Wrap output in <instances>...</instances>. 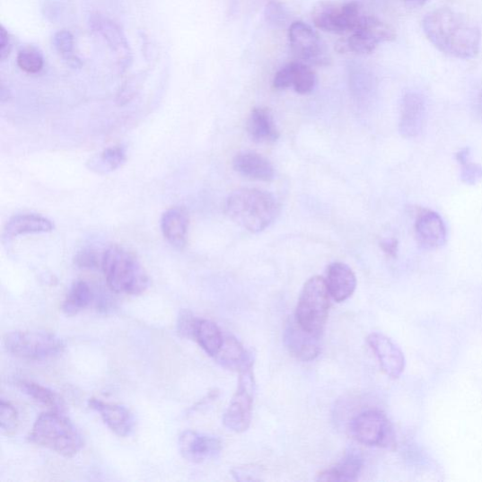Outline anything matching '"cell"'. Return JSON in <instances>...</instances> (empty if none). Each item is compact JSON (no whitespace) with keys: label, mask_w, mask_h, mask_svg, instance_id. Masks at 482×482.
<instances>
[{"label":"cell","mask_w":482,"mask_h":482,"mask_svg":"<svg viewBox=\"0 0 482 482\" xmlns=\"http://www.w3.org/2000/svg\"><path fill=\"white\" fill-rule=\"evenodd\" d=\"M416 238L418 244L426 250L442 247L447 241L445 222L433 210H423L418 215L415 224Z\"/></svg>","instance_id":"17"},{"label":"cell","mask_w":482,"mask_h":482,"mask_svg":"<svg viewBox=\"0 0 482 482\" xmlns=\"http://www.w3.org/2000/svg\"><path fill=\"white\" fill-rule=\"evenodd\" d=\"M225 214L231 221L252 233L271 225L280 214V205L269 192L258 188H240L225 202Z\"/></svg>","instance_id":"2"},{"label":"cell","mask_w":482,"mask_h":482,"mask_svg":"<svg viewBox=\"0 0 482 482\" xmlns=\"http://www.w3.org/2000/svg\"><path fill=\"white\" fill-rule=\"evenodd\" d=\"M264 14L267 23L275 28H285L288 22V13L278 3H269L265 8Z\"/></svg>","instance_id":"36"},{"label":"cell","mask_w":482,"mask_h":482,"mask_svg":"<svg viewBox=\"0 0 482 482\" xmlns=\"http://www.w3.org/2000/svg\"><path fill=\"white\" fill-rule=\"evenodd\" d=\"M179 448L184 459L195 464H202L221 454L223 443L214 435L186 431L179 438Z\"/></svg>","instance_id":"13"},{"label":"cell","mask_w":482,"mask_h":482,"mask_svg":"<svg viewBox=\"0 0 482 482\" xmlns=\"http://www.w3.org/2000/svg\"><path fill=\"white\" fill-rule=\"evenodd\" d=\"M478 110L480 111V113L482 115V92L478 95Z\"/></svg>","instance_id":"42"},{"label":"cell","mask_w":482,"mask_h":482,"mask_svg":"<svg viewBox=\"0 0 482 482\" xmlns=\"http://www.w3.org/2000/svg\"><path fill=\"white\" fill-rule=\"evenodd\" d=\"M289 43L299 59L308 65L326 66L331 59L319 34L303 22H294L289 27Z\"/></svg>","instance_id":"10"},{"label":"cell","mask_w":482,"mask_h":482,"mask_svg":"<svg viewBox=\"0 0 482 482\" xmlns=\"http://www.w3.org/2000/svg\"><path fill=\"white\" fill-rule=\"evenodd\" d=\"M383 252L390 258H396L399 250V242L395 239L385 240L380 243Z\"/></svg>","instance_id":"40"},{"label":"cell","mask_w":482,"mask_h":482,"mask_svg":"<svg viewBox=\"0 0 482 482\" xmlns=\"http://www.w3.org/2000/svg\"><path fill=\"white\" fill-rule=\"evenodd\" d=\"M250 354H248L241 342L234 337L227 336L219 354L215 357L217 362L228 370H240Z\"/></svg>","instance_id":"29"},{"label":"cell","mask_w":482,"mask_h":482,"mask_svg":"<svg viewBox=\"0 0 482 482\" xmlns=\"http://www.w3.org/2000/svg\"><path fill=\"white\" fill-rule=\"evenodd\" d=\"M198 320L189 311H181L177 323V329L180 336L184 338H195Z\"/></svg>","instance_id":"37"},{"label":"cell","mask_w":482,"mask_h":482,"mask_svg":"<svg viewBox=\"0 0 482 482\" xmlns=\"http://www.w3.org/2000/svg\"><path fill=\"white\" fill-rule=\"evenodd\" d=\"M4 346L15 357L43 361L60 355L66 349V343L48 332L17 331L5 336Z\"/></svg>","instance_id":"7"},{"label":"cell","mask_w":482,"mask_h":482,"mask_svg":"<svg viewBox=\"0 0 482 482\" xmlns=\"http://www.w3.org/2000/svg\"><path fill=\"white\" fill-rule=\"evenodd\" d=\"M0 424L7 435L13 434L18 426V413L13 405L4 399L0 402Z\"/></svg>","instance_id":"35"},{"label":"cell","mask_w":482,"mask_h":482,"mask_svg":"<svg viewBox=\"0 0 482 482\" xmlns=\"http://www.w3.org/2000/svg\"><path fill=\"white\" fill-rule=\"evenodd\" d=\"M422 28L438 50L457 59H473L479 51V29L455 11L441 8L431 12L424 17Z\"/></svg>","instance_id":"1"},{"label":"cell","mask_w":482,"mask_h":482,"mask_svg":"<svg viewBox=\"0 0 482 482\" xmlns=\"http://www.w3.org/2000/svg\"><path fill=\"white\" fill-rule=\"evenodd\" d=\"M330 293L324 278L308 280L301 293L295 320L304 330L321 335L330 308Z\"/></svg>","instance_id":"5"},{"label":"cell","mask_w":482,"mask_h":482,"mask_svg":"<svg viewBox=\"0 0 482 482\" xmlns=\"http://www.w3.org/2000/svg\"><path fill=\"white\" fill-rule=\"evenodd\" d=\"M126 161V149L122 145H115L96 153L88 161L87 166L99 175H107L122 167Z\"/></svg>","instance_id":"25"},{"label":"cell","mask_w":482,"mask_h":482,"mask_svg":"<svg viewBox=\"0 0 482 482\" xmlns=\"http://www.w3.org/2000/svg\"><path fill=\"white\" fill-rule=\"evenodd\" d=\"M12 50L11 38L8 31L2 26L0 29V60L4 62Z\"/></svg>","instance_id":"39"},{"label":"cell","mask_w":482,"mask_h":482,"mask_svg":"<svg viewBox=\"0 0 482 482\" xmlns=\"http://www.w3.org/2000/svg\"><path fill=\"white\" fill-rule=\"evenodd\" d=\"M29 440L63 457L72 458L84 446L83 435L62 413L42 414L34 423Z\"/></svg>","instance_id":"4"},{"label":"cell","mask_w":482,"mask_h":482,"mask_svg":"<svg viewBox=\"0 0 482 482\" xmlns=\"http://www.w3.org/2000/svg\"><path fill=\"white\" fill-rule=\"evenodd\" d=\"M353 436L363 445L394 450L396 434L390 419L378 410L360 413L351 422Z\"/></svg>","instance_id":"8"},{"label":"cell","mask_w":482,"mask_h":482,"mask_svg":"<svg viewBox=\"0 0 482 482\" xmlns=\"http://www.w3.org/2000/svg\"><path fill=\"white\" fill-rule=\"evenodd\" d=\"M395 31L374 16H363L359 28L346 40L349 51L371 54L385 42L396 39Z\"/></svg>","instance_id":"11"},{"label":"cell","mask_w":482,"mask_h":482,"mask_svg":"<svg viewBox=\"0 0 482 482\" xmlns=\"http://www.w3.org/2000/svg\"><path fill=\"white\" fill-rule=\"evenodd\" d=\"M189 217L186 209L172 207L164 212L161 227L165 240L173 247L181 249L187 243Z\"/></svg>","instance_id":"22"},{"label":"cell","mask_w":482,"mask_h":482,"mask_svg":"<svg viewBox=\"0 0 482 482\" xmlns=\"http://www.w3.org/2000/svg\"><path fill=\"white\" fill-rule=\"evenodd\" d=\"M90 408L100 413L106 425L120 437L131 434L135 426L134 416L131 412L119 404L104 402L98 399H90Z\"/></svg>","instance_id":"18"},{"label":"cell","mask_w":482,"mask_h":482,"mask_svg":"<svg viewBox=\"0 0 482 482\" xmlns=\"http://www.w3.org/2000/svg\"><path fill=\"white\" fill-rule=\"evenodd\" d=\"M325 281L331 297L337 302L348 300L355 294L357 285L353 269L341 262L328 267Z\"/></svg>","instance_id":"19"},{"label":"cell","mask_w":482,"mask_h":482,"mask_svg":"<svg viewBox=\"0 0 482 482\" xmlns=\"http://www.w3.org/2000/svg\"><path fill=\"white\" fill-rule=\"evenodd\" d=\"M350 83L355 95L358 99H366L374 89V81L372 74L363 67H353L350 74Z\"/></svg>","instance_id":"33"},{"label":"cell","mask_w":482,"mask_h":482,"mask_svg":"<svg viewBox=\"0 0 482 482\" xmlns=\"http://www.w3.org/2000/svg\"><path fill=\"white\" fill-rule=\"evenodd\" d=\"M428 117L427 102L423 94L408 91L403 95L400 108L399 131L405 139L419 136L426 126Z\"/></svg>","instance_id":"12"},{"label":"cell","mask_w":482,"mask_h":482,"mask_svg":"<svg viewBox=\"0 0 482 482\" xmlns=\"http://www.w3.org/2000/svg\"><path fill=\"white\" fill-rule=\"evenodd\" d=\"M457 162L460 164V180L468 185H476L482 180V166L470 162L469 148L457 153Z\"/></svg>","instance_id":"32"},{"label":"cell","mask_w":482,"mask_h":482,"mask_svg":"<svg viewBox=\"0 0 482 482\" xmlns=\"http://www.w3.org/2000/svg\"><path fill=\"white\" fill-rule=\"evenodd\" d=\"M232 474L240 481L260 480V469L254 466L235 469Z\"/></svg>","instance_id":"38"},{"label":"cell","mask_w":482,"mask_h":482,"mask_svg":"<svg viewBox=\"0 0 482 482\" xmlns=\"http://www.w3.org/2000/svg\"><path fill=\"white\" fill-rule=\"evenodd\" d=\"M92 300L93 293L90 285L85 281H76L70 288L62 311L67 316H74L84 311Z\"/></svg>","instance_id":"27"},{"label":"cell","mask_w":482,"mask_h":482,"mask_svg":"<svg viewBox=\"0 0 482 482\" xmlns=\"http://www.w3.org/2000/svg\"><path fill=\"white\" fill-rule=\"evenodd\" d=\"M284 343L288 352L302 362L313 361L320 353V335L304 330L295 319L286 323Z\"/></svg>","instance_id":"15"},{"label":"cell","mask_w":482,"mask_h":482,"mask_svg":"<svg viewBox=\"0 0 482 482\" xmlns=\"http://www.w3.org/2000/svg\"><path fill=\"white\" fill-rule=\"evenodd\" d=\"M195 339L209 356L215 357L222 348L224 337L216 323L199 319Z\"/></svg>","instance_id":"26"},{"label":"cell","mask_w":482,"mask_h":482,"mask_svg":"<svg viewBox=\"0 0 482 482\" xmlns=\"http://www.w3.org/2000/svg\"><path fill=\"white\" fill-rule=\"evenodd\" d=\"M53 46L70 66L74 68L82 66L81 60L74 54V37L70 31H57L53 37Z\"/></svg>","instance_id":"31"},{"label":"cell","mask_w":482,"mask_h":482,"mask_svg":"<svg viewBox=\"0 0 482 482\" xmlns=\"http://www.w3.org/2000/svg\"><path fill=\"white\" fill-rule=\"evenodd\" d=\"M292 69V86L300 94L311 92L316 86V74L307 65L301 62L289 64Z\"/></svg>","instance_id":"30"},{"label":"cell","mask_w":482,"mask_h":482,"mask_svg":"<svg viewBox=\"0 0 482 482\" xmlns=\"http://www.w3.org/2000/svg\"><path fill=\"white\" fill-rule=\"evenodd\" d=\"M101 267L109 287L115 294L137 296L145 294L150 279L140 261L123 247L105 250Z\"/></svg>","instance_id":"3"},{"label":"cell","mask_w":482,"mask_h":482,"mask_svg":"<svg viewBox=\"0 0 482 482\" xmlns=\"http://www.w3.org/2000/svg\"><path fill=\"white\" fill-rule=\"evenodd\" d=\"M405 5L410 8H418L427 3V0H402Z\"/></svg>","instance_id":"41"},{"label":"cell","mask_w":482,"mask_h":482,"mask_svg":"<svg viewBox=\"0 0 482 482\" xmlns=\"http://www.w3.org/2000/svg\"><path fill=\"white\" fill-rule=\"evenodd\" d=\"M363 16L356 3L343 5L321 3L315 7L312 19L315 26L334 33L355 32L360 26Z\"/></svg>","instance_id":"9"},{"label":"cell","mask_w":482,"mask_h":482,"mask_svg":"<svg viewBox=\"0 0 482 482\" xmlns=\"http://www.w3.org/2000/svg\"><path fill=\"white\" fill-rule=\"evenodd\" d=\"M233 167L241 176L250 180L268 182L275 179L273 164L254 151H243L237 153Z\"/></svg>","instance_id":"20"},{"label":"cell","mask_w":482,"mask_h":482,"mask_svg":"<svg viewBox=\"0 0 482 482\" xmlns=\"http://www.w3.org/2000/svg\"><path fill=\"white\" fill-rule=\"evenodd\" d=\"M368 343L374 352L382 372L392 379L401 376L405 369V358L399 346L387 336L372 333Z\"/></svg>","instance_id":"16"},{"label":"cell","mask_w":482,"mask_h":482,"mask_svg":"<svg viewBox=\"0 0 482 482\" xmlns=\"http://www.w3.org/2000/svg\"><path fill=\"white\" fill-rule=\"evenodd\" d=\"M247 131L252 141L258 144H273L280 136L271 110L255 108L250 114Z\"/></svg>","instance_id":"23"},{"label":"cell","mask_w":482,"mask_h":482,"mask_svg":"<svg viewBox=\"0 0 482 482\" xmlns=\"http://www.w3.org/2000/svg\"><path fill=\"white\" fill-rule=\"evenodd\" d=\"M92 31L102 38L111 52L117 56L120 67L126 69L131 62V50L122 29L110 18L92 14L90 18Z\"/></svg>","instance_id":"14"},{"label":"cell","mask_w":482,"mask_h":482,"mask_svg":"<svg viewBox=\"0 0 482 482\" xmlns=\"http://www.w3.org/2000/svg\"><path fill=\"white\" fill-rule=\"evenodd\" d=\"M364 467V460L356 451H351L337 465L318 475L319 481H355Z\"/></svg>","instance_id":"24"},{"label":"cell","mask_w":482,"mask_h":482,"mask_svg":"<svg viewBox=\"0 0 482 482\" xmlns=\"http://www.w3.org/2000/svg\"><path fill=\"white\" fill-rule=\"evenodd\" d=\"M18 387L29 397L45 405L50 411L57 413L65 411L63 399L43 385L30 381H21L18 382Z\"/></svg>","instance_id":"28"},{"label":"cell","mask_w":482,"mask_h":482,"mask_svg":"<svg viewBox=\"0 0 482 482\" xmlns=\"http://www.w3.org/2000/svg\"><path fill=\"white\" fill-rule=\"evenodd\" d=\"M54 228V223L40 215H17L7 222L4 231V241L10 242L18 236L49 233Z\"/></svg>","instance_id":"21"},{"label":"cell","mask_w":482,"mask_h":482,"mask_svg":"<svg viewBox=\"0 0 482 482\" xmlns=\"http://www.w3.org/2000/svg\"><path fill=\"white\" fill-rule=\"evenodd\" d=\"M44 56L36 48L27 47L18 53L17 66L26 73H39L44 68Z\"/></svg>","instance_id":"34"},{"label":"cell","mask_w":482,"mask_h":482,"mask_svg":"<svg viewBox=\"0 0 482 482\" xmlns=\"http://www.w3.org/2000/svg\"><path fill=\"white\" fill-rule=\"evenodd\" d=\"M239 384L236 394L223 415V425L237 434L246 432L252 421L256 382L254 357L250 355L239 370Z\"/></svg>","instance_id":"6"}]
</instances>
